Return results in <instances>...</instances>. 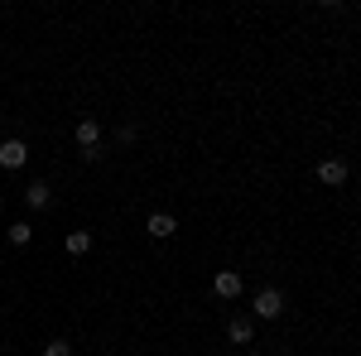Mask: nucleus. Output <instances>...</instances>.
Here are the masks:
<instances>
[{
    "mask_svg": "<svg viewBox=\"0 0 361 356\" xmlns=\"http://www.w3.org/2000/svg\"><path fill=\"white\" fill-rule=\"evenodd\" d=\"M279 313H284L279 289H260V294H255V318H279Z\"/></svg>",
    "mask_w": 361,
    "mask_h": 356,
    "instance_id": "f257e3e1",
    "label": "nucleus"
},
{
    "mask_svg": "<svg viewBox=\"0 0 361 356\" xmlns=\"http://www.w3.org/2000/svg\"><path fill=\"white\" fill-rule=\"evenodd\" d=\"M212 294H217V299H236V294H241V274H236V270H217Z\"/></svg>",
    "mask_w": 361,
    "mask_h": 356,
    "instance_id": "f03ea898",
    "label": "nucleus"
},
{
    "mask_svg": "<svg viewBox=\"0 0 361 356\" xmlns=\"http://www.w3.org/2000/svg\"><path fill=\"white\" fill-rule=\"evenodd\" d=\"M25 159H29V149L20 140H5L0 145V168H25Z\"/></svg>",
    "mask_w": 361,
    "mask_h": 356,
    "instance_id": "7ed1b4c3",
    "label": "nucleus"
},
{
    "mask_svg": "<svg viewBox=\"0 0 361 356\" xmlns=\"http://www.w3.org/2000/svg\"><path fill=\"white\" fill-rule=\"evenodd\" d=\"M145 231H149V236H154V241H169V236H173V231H178V221L169 217V212H154V217H149V226H145Z\"/></svg>",
    "mask_w": 361,
    "mask_h": 356,
    "instance_id": "20e7f679",
    "label": "nucleus"
},
{
    "mask_svg": "<svg viewBox=\"0 0 361 356\" xmlns=\"http://www.w3.org/2000/svg\"><path fill=\"white\" fill-rule=\"evenodd\" d=\"M318 178H323L328 188H337V183H347V164H342V159H323V164H318Z\"/></svg>",
    "mask_w": 361,
    "mask_h": 356,
    "instance_id": "39448f33",
    "label": "nucleus"
},
{
    "mask_svg": "<svg viewBox=\"0 0 361 356\" xmlns=\"http://www.w3.org/2000/svg\"><path fill=\"white\" fill-rule=\"evenodd\" d=\"M97 140H102V125H97V121H82V125H78V145H82V149H97Z\"/></svg>",
    "mask_w": 361,
    "mask_h": 356,
    "instance_id": "423d86ee",
    "label": "nucleus"
},
{
    "mask_svg": "<svg viewBox=\"0 0 361 356\" xmlns=\"http://www.w3.org/2000/svg\"><path fill=\"white\" fill-rule=\"evenodd\" d=\"M25 202H29V207H49V202H54V192H49V183H29Z\"/></svg>",
    "mask_w": 361,
    "mask_h": 356,
    "instance_id": "0eeeda50",
    "label": "nucleus"
},
{
    "mask_svg": "<svg viewBox=\"0 0 361 356\" xmlns=\"http://www.w3.org/2000/svg\"><path fill=\"white\" fill-rule=\"evenodd\" d=\"M226 337H231V342H241V347H246L250 337H255V328H250L246 318H236V323H231V328H226Z\"/></svg>",
    "mask_w": 361,
    "mask_h": 356,
    "instance_id": "6e6552de",
    "label": "nucleus"
},
{
    "mask_svg": "<svg viewBox=\"0 0 361 356\" xmlns=\"http://www.w3.org/2000/svg\"><path fill=\"white\" fill-rule=\"evenodd\" d=\"M29 241H34V226L29 221H15L10 226V246H29Z\"/></svg>",
    "mask_w": 361,
    "mask_h": 356,
    "instance_id": "1a4fd4ad",
    "label": "nucleus"
},
{
    "mask_svg": "<svg viewBox=\"0 0 361 356\" xmlns=\"http://www.w3.org/2000/svg\"><path fill=\"white\" fill-rule=\"evenodd\" d=\"M87 250H92V236L87 231H73L68 236V255H87Z\"/></svg>",
    "mask_w": 361,
    "mask_h": 356,
    "instance_id": "9d476101",
    "label": "nucleus"
},
{
    "mask_svg": "<svg viewBox=\"0 0 361 356\" xmlns=\"http://www.w3.org/2000/svg\"><path fill=\"white\" fill-rule=\"evenodd\" d=\"M44 356H73V347H68V342H49V347H44Z\"/></svg>",
    "mask_w": 361,
    "mask_h": 356,
    "instance_id": "9b49d317",
    "label": "nucleus"
},
{
    "mask_svg": "<svg viewBox=\"0 0 361 356\" xmlns=\"http://www.w3.org/2000/svg\"><path fill=\"white\" fill-rule=\"evenodd\" d=\"M250 356H260V352H250Z\"/></svg>",
    "mask_w": 361,
    "mask_h": 356,
    "instance_id": "f8f14e48",
    "label": "nucleus"
}]
</instances>
